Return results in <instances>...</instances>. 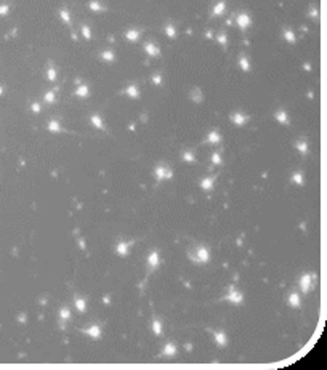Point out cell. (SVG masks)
<instances>
[{"mask_svg":"<svg viewBox=\"0 0 327 370\" xmlns=\"http://www.w3.org/2000/svg\"><path fill=\"white\" fill-rule=\"evenodd\" d=\"M212 186V180H204V183H202V188L204 189H209Z\"/></svg>","mask_w":327,"mask_h":370,"instance_id":"obj_15","label":"cell"},{"mask_svg":"<svg viewBox=\"0 0 327 370\" xmlns=\"http://www.w3.org/2000/svg\"><path fill=\"white\" fill-rule=\"evenodd\" d=\"M170 173H167L164 168H157V180H164V178H168Z\"/></svg>","mask_w":327,"mask_h":370,"instance_id":"obj_13","label":"cell"},{"mask_svg":"<svg viewBox=\"0 0 327 370\" xmlns=\"http://www.w3.org/2000/svg\"><path fill=\"white\" fill-rule=\"evenodd\" d=\"M239 24L242 26V27H245V26L248 24V19H247L245 16H240V18H239Z\"/></svg>","mask_w":327,"mask_h":370,"instance_id":"obj_14","label":"cell"},{"mask_svg":"<svg viewBox=\"0 0 327 370\" xmlns=\"http://www.w3.org/2000/svg\"><path fill=\"white\" fill-rule=\"evenodd\" d=\"M233 120H236L237 124H242V122H245V119H244L242 116H236V119H233Z\"/></svg>","mask_w":327,"mask_h":370,"instance_id":"obj_17","label":"cell"},{"mask_svg":"<svg viewBox=\"0 0 327 370\" xmlns=\"http://www.w3.org/2000/svg\"><path fill=\"white\" fill-rule=\"evenodd\" d=\"M213 337H215V341H217L218 346H225L226 345V335L223 332H215V335H213Z\"/></svg>","mask_w":327,"mask_h":370,"instance_id":"obj_7","label":"cell"},{"mask_svg":"<svg viewBox=\"0 0 327 370\" xmlns=\"http://www.w3.org/2000/svg\"><path fill=\"white\" fill-rule=\"evenodd\" d=\"M83 333H87L88 337H93V338H99L101 337V329H99V325H91L90 329L83 330Z\"/></svg>","mask_w":327,"mask_h":370,"instance_id":"obj_5","label":"cell"},{"mask_svg":"<svg viewBox=\"0 0 327 370\" xmlns=\"http://www.w3.org/2000/svg\"><path fill=\"white\" fill-rule=\"evenodd\" d=\"M191 258L196 263H207L210 260V252L207 250V247L199 245V247H196L194 253H191Z\"/></svg>","mask_w":327,"mask_h":370,"instance_id":"obj_1","label":"cell"},{"mask_svg":"<svg viewBox=\"0 0 327 370\" xmlns=\"http://www.w3.org/2000/svg\"><path fill=\"white\" fill-rule=\"evenodd\" d=\"M175 354H176L175 345H167L165 349H164V356H175Z\"/></svg>","mask_w":327,"mask_h":370,"instance_id":"obj_10","label":"cell"},{"mask_svg":"<svg viewBox=\"0 0 327 370\" xmlns=\"http://www.w3.org/2000/svg\"><path fill=\"white\" fill-rule=\"evenodd\" d=\"M75 308L79 309L80 312H85V311H87V304H85V300H82V298H75Z\"/></svg>","mask_w":327,"mask_h":370,"instance_id":"obj_9","label":"cell"},{"mask_svg":"<svg viewBox=\"0 0 327 370\" xmlns=\"http://www.w3.org/2000/svg\"><path fill=\"white\" fill-rule=\"evenodd\" d=\"M60 316H61V322H64V321H67L69 319V309H66V308H63L61 311H60Z\"/></svg>","mask_w":327,"mask_h":370,"instance_id":"obj_12","label":"cell"},{"mask_svg":"<svg viewBox=\"0 0 327 370\" xmlns=\"http://www.w3.org/2000/svg\"><path fill=\"white\" fill-rule=\"evenodd\" d=\"M210 139H212V141H217V139H218V135H217V133H212V135H210Z\"/></svg>","mask_w":327,"mask_h":370,"instance_id":"obj_20","label":"cell"},{"mask_svg":"<svg viewBox=\"0 0 327 370\" xmlns=\"http://www.w3.org/2000/svg\"><path fill=\"white\" fill-rule=\"evenodd\" d=\"M287 300H289V304L294 306V308H298V306H300V296H298L297 293H290Z\"/></svg>","mask_w":327,"mask_h":370,"instance_id":"obj_8","label":"cell"},{"mask_svg":"<svg viewBox=\"0 0 327 370\" xmlns=\"http://www.w3.org/2000/svg\"><path fill=\"white\" fill-rule=\"evenodd\" d=\"M91 122H93V124H95L96 127H99V128H101V127H103V125H101V122H99V119H98L96 116H95L93 119H91Z\"/></svg>","mask_w":327,"mask_h":370,"instance_id":"obj_16","label":"cell"},{"mask_svg":"<svg viewBox=\"0 0 327 370\" xmlns=\"http://www.w3.org/2000/svg\"><path fill=\"white\" fill-rule=\"evenodd\" d=\"M129 248H130V242H120V244L117 245V253L122 255V257H125V255L129 253Z\"/></svg>","mask_w":327,"mask_h":370,"instance_id":"obj_6","label":"cell"},{"mask_svg":"<svg viewBox=\"0 0 327 370\" xmlns=\"http://www.w3.org/2000/svg\"><path fill=\"white\" fill-rule=\"evenodd\" d=\"M311 282H313V279H311V276H310V274L302 276V279H300V288H302V292L308 293L310 288H311Z\"/></svg>","mask_w":327,"mask_h":370,"instance_id":"obj_3","label":"cell"},{"mask_svg":"<svg viewBox=\"0 0 327 370\" xmlns=\"http://www.w3.org/2000/svg\"><path fill=\"white\" fill-rule=\"evenodd\" d=\"M223 300H228V301H231V303H240V301L244 300V296H242V293H239L237 290L231 288V290H229V293L226 295V296H223Z\"/></svg>","mask_w":327,"mask_h":370,"instance_id":"obj_2","label":"cell"},{"mask_svg":"<svg viewBox=\"0 0 327 370\" xmlns=\"http://www.w3.org/2000/svg\"><path fill=\"white\" fill-rule=\"evenodd\" d=\"M278 119L281 120V122H286V120H287L286 117H284V114H282V112H279V114H278Z\"/></svg>","mask_w":327,"mask_h":370,"instance_id":"obj_19","label":"cell"},{"mask_svg":"<svg viewBox=\"0 0 327 370\" xmlns=\"http://www.w3.org/2000/svg\"><path fill=\"white\" fill-rule=\"evenodd\" d=\"M294 180H295V183H298V184H302L303 181H302V176L300 175H295V178H294Z\"/></svg>","mask_w":327,"mask_h":370,"instance_id":"obj_18","label":"cell"},{"mask_svg":"<svg viewBox=\"0 0 327 370\" xmlns=\"http://www.w3.org/2000/svg\"><path fill=\"white\" fill-rule=\"evenodd\" d=\"M152 330H154L156 335H162V324L159 321H154L152 322Z\"/></svg>","mask_w":327,"mask_h":370,"instance_id":"obj_11","label":"cell"},{"mask_svg":"<svg viewBox=\"0 0 327 370\" xmlns=\"http://www.w3.org/2000/svg\"><path fill=\"white\" fill-rule=\"evenodd\" d=\"M146 263H148V266L151 268V269H156V268H157V265H159V253H157V252H152V253L148 257Z\"/></svg>","mask_w":327,"mask_h":370,"instance_id":"obj_4","label":"cell"},{"mask_svg":"<svg viewBox=\"0 0 327 370\" xmlns=\"http://www.w3.org/2000/svg\"><path fill=\"white\" fill-rule=\"evenodd\" d=\"M129 93L133 95V96H137V90H135V88H130V90H129Z\"/></svg>","mask_w":327,"mask_h":370,"instance_id":"obj_21","label":"cell"}]
</instances>
